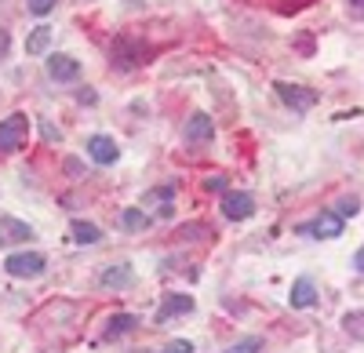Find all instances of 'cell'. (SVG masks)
Returning <instances> with one entry per match:
<instances>
[{"label": "cell", "mask_w": 364, "mask_h": 353, "mask_svg": "<svg viewBox=\"0 0 364 353\" xmlns=\"http://www.w3.org/2000/svg\"><path fill=\"white\" fill-rule=\"evenodd\" d=\"M26 139H29V116L26 113H11L8 121H0V153L22 150Z\"/></svg>", "instance_id": "cell-1"}, {"label": "cell", "mask_w": 364, "mask_h": 353, "mask_svg": "<svg viewBox=\"0 0 364 353\" xmlns=\"http://www.w3.org/2000/svg\"><path fill=\"white\" fill-rule=\"evenodd\" d=\"M4 270L11 277H41L48 270V259L41 251H15V255L4 259Z\"/></svg>", "instance_id": "cell-2"}, {"label": "cell", "mask_w": 364, "mask_h": 353, "mask_svg": "<svg viewBox=\"0 0 364 353\" xmlns=\"http://www.w3.org/2000/svg\"><path fill=\"white\" fill-rule=\"evenodd\" d=\"M273 87H277L281 102H284V106H291L295 113H306V109H314V102H317V92H314V87H302V84H288V80H277Z\"/></svg>", "instance_id": "cell-3"}, {"label": "cell", "mask_w": 364, "mask_h": 353, "mask_svg": "<svg viewBox=\"0 0 364 353\" xmlns=\"http://www.w3.org/2000/svg\"><path fill=\"white\" fill-rule=\"evenodd\" d=\"M223 215H226L230 222H245V219H252V215H255V200H252V193L226 190V193H223Z\"/></svg>", "instance_id": "cell-4"}, {"label": "cell", "mask_w": 364, "mask_h": 353, "mask_svg": "<svg viewBox=\"0 0 364 353\" xmlns=\"http://www.w3.org/2000/svg\"><path fill=\"white\" fill-rule=\"evenodd\" d=\"M299 233H306V237H324V241H331V237H339V233H343V215H339V212H321L314 222L299 226Z\"/></svg>", "instance_id": "cell-5"}, {"label": "cell", "mask_w": 364, "mask_h": 353, "mask_svg": "<svg viewBox=\"0 0 364 353\" xmlns=\"http://www.w3.org/2000/svg\"><path fill=\"white\" fill-rule=\"evenodd\" d=\"M26 241H33V226L22 222V219H11V215L0 219V248L26 244Z\"/></svg>", "instance_id": "cell-6"}, {"label": "cell", "mask_w": 364, "mask_h": 353, "mask_svg": "<svg viewBox=\"0 0 364 353\" xmlns=\"http://www.w3.org/2000/svg\"><path fill=\"white\" fill-rule=\"evenodd\" d=\"M211 135H215V124H211L208 113H193L186 121V128H182V139L190 146H204V142H211Z\"/></svg>", "instance_id": "cell-7"}, {"label": "cell", "mask_w": 364, "mask_h": 353, "mask_svg": "<svg viewBox=\"0 0 364 353\" xmlns=\"http://www.w3.org/2000/svg\"><path fill=\"white\" fill-rule=\"evenodd\" d=\"M48 77L58 80V84H70V80L80 77V63H77V58H70V55H51L48 58Z\"/></svg>", "instance_id": "cell-8"}, {"label": "cell", "mask_w": 364, "mask_h": 353, "mask_svg": "<svg viewBox=\"0 0 364 353\" xmlns=\"http://www.w3.org/2000/svg\"><path fill=\"white\" fill-rule=\"evenodd\" d=\"M87 157L95 164H113L120 157V150H117V142L109 135H91L87 139Z\"/></svg>", "instance_id": "cell-9"}, {"label": "cell", "mask_w": 364, "mask_h": 353, "mask_svg": "<svg viewBox=\"0 0 364 353\" xmlns=\"http://www.w3.org/2000/svg\"><path fill=\"white\" fill-rule=\"evenodd\" d=\"M288 303H291V310H310V306L317 303V288H314V281H310V277H299V281L291 284Z\"/></svg>", "instance_id": "cell-10"}, {"label": "cell", "mask_w": 364, "mask_h": 353, "mask_svg": "<svg viewBox=\"0 0 364 353\" xmlns=\"http://www.w3.org/2000/svg\"><path fill=\"white\" fill-rule=\"evenodd\" d=\"M132 281H135V273H132L128 262H113V266H106L102 277H99V284L109 288V291H113V288H117V291H120V288H128Z\"/></svg>", "instance_id": "cell-11"}, {"label": "cell", "mask_w": 364, "mask_h": 353, "mask_svg": "<svg viewBox=\"0 0 364 353\" xmlns=\"http://www.w3.org/2000/svg\"><path fill=\"white\" fill-rule=\"evenodd\" d=\"M178 313H193V299L190 295H168L161 303V310H157V325H168V320L178 317Z\"/></svg>", "instance_id": "cell-12"}, {"label": "cell", "mask_w": 364, "mask_h": 353, "mask_svg": "<svg viewBox=\"0 0 364 353\" xmlns=\"http://www.w3.org/2000/svg\"><path fill=\"white\" fill-rule=\"evenodd\" d=\"M146 58V48H139V44H132V40H117V48H113V63L117 66H124V70H132V66H139Z\"/></svg>", "instance_id": "cell-13"}, {"label": "cell", "mask_w": 364, "mask_h": 353, "mask_svg": "<svg viewBox=\"0 0 364 353\" xmlns=\"http://www.w3.org/2000/svg\"><path fill=\"white\" fill-rule=\"evenodd\" d=\"M70 229H73V241H77V244H99V241H102L99 226H91V222H84V219H77Z\"/></svg>", "instance_id": "cell-14"}, {"label": "cell", "mask_w": 364, "mask_h": 353, "mask_svg": "<svg viewBox=\"0 0 364 353\" xmlns=\"http://www.w3.org/2000/svg\"><path fill=\"white\" fill-rule=\"evenodd\" d=\"M48 44H51V26H37L33 33H29V40H26V51L29 55H44Z\"/></svg>", "instance_id": "cell-15"}, {"label": "cell", "mask_w": 364, "mask_h": 353, "mask_svg": "<svg viewBox=\"0 0 364 353\" xmlns=\"http://www.w3.org/2000/svg\"><path fill=\"white\" fill-rule=\"evenodd\" d=\"M120 226H124V229H146L149 226V215L142 212V208H124V212H120Z\"/></svg>", "instance_id": "cell-16"}, {"label": "cell", "mask_w": 364, "mask_h": 353, "mask_svg": "<svg viewBox=\"0 0 364 353\" xmlns=\"http://www.w3.org/2000/svg\"><path fill=\"white\" fill-rule=\"evenodd\" d=\"M135 325H139V320H135L132 313H117V317L109 320V328H106V335H109V339H117V335H124V332H132Z\"/></svg>", "instance_id": "cell-17"}, {"label": "cell", "mask_w": 364, "mask_h": 353, "mask_svg": "<svg viewBox=\"0 0 364 353\" xmlns=\"http://www.w3.org/2000/svg\"><path fill=\"white\" fill-rule=\"evenodd\" d=\"M343 328H346L350 339H360V342H364V313H360V310L346 313V317H343Z\"/></svg>", "instance_id": "cell-18"}, {"label": "cell", "mask_w": 364, "mask_h": 353, "mask_svg": "<svg viewBox=\"0 0 364 353\" xmlns=\"http://www.w3.org/2000/svg\"><path fill=\"white\" fill-rule=\"evenodd\" d=\"M262 349V339L259 335H245V339H237L226 353H259Z\"/></svg>", "instance_id": "cell-19"}, {"label": "cell", "mask_w": 364, "mask_h": 353, "mask_svg": "<svg viewBox=\"0 0 364 353\" xmlns=\"http://www.w3.org/2000/svg\"><path fill=\"white\" fill-rule=\"evenodd\" d=\"M336 212H339L343 219H353V215L360 212V200H357V197H343V200L336 204Z\"/></svg>", "instance_id": "cell-20"}, {"label": "cell", "mask_w": 364, "mask_h": 353, "mask_svg": "<svg viewBox=\"0 0 364 353\" xmlns=\"http://www.w3.org/2000/svg\"><path fill=\"white\" fill-rule=\"evenodd\" d=\"M26 4H29V11H33V15H48L58 0H26Z\"/></svg>", "instance_id": "cell-21"}, {"label": "cell", "mask_w": 364, "mask_h": 353, "mask_svg": "<svg viewBox=\"0 0 364 353\" xmlns=\"http://www.w3.org/2000/svg\"><path fill=\"white\" fill-rule=\"evenodd\" d=\"M204 190H211V193H226V175H211V179L204 183Z\"/></svg>", "instance_id": "cell-22"}, {"label": "cell", "mask_w": 364, "mask_h": 353, "mask_svg": "<svg viewBox=\"0 0 364 353\" xmlns=\"http://www.w3.org/2000/svg\"><path fill=\"white\" fill-rule=\"evenodd\" d=\"M164 353H193V342L175 339V342H168V346H164Z\"/></svg>", "instance_id": "cell-23"}, {"label": "cell", "mask_w": 364, "mask_h": 353, "mask_svg": "<svg viewBox=\"0 0 364 353\" xmlns=\"http://www.w3.org/2000/svg\"><path fill=\"white\" fill-rule=\"evenodd\" d=\"M353 266H357V273H364V248H357V255H353Z\"/></svg>", "instance_id": "cell-24"}, {"label": "cell", "mask_w": 364, "mask_h": 353, "mask_svg": "<svg viewBox=\"0 0 364 353\" xmlns=\"http://www.w3.org/2000/svg\"><path fill=\"white\" fill-rule=\"evenodd\" d=\"M66 171H70V175H80L84 168H80V161H66Z\"/></svg>", "instance_id": "cell-25"}, {"label": "cell", "mask_w": 364, "mask_h": 353, "mask_svg": "<svg viewBox=\"0 0 364 353\" xmlns=\"http://www.w3.org/2000/svg\"><path fill=\"white\" fill-rule=\"evenodd\" d=\"M44 139H48V142H55V139H58V131H55L51 124H44Z\"/></svg>", "instance_id": "cell-26"}, {"label": "cell", "mask_w": 364, "mask_h": 353, "mask_svg": "<svg viewBox=\"0 0 364 353\" xmlns=\"http://www.w3.org/2000/svg\"><path fill=\"white\" fill-rule=\"evenodd\" d=\"M0 55H8V33H0Z\"/></svg>", "instance_id": "cell-27"}, {"label": "cell", "mask_w": 364, "mask_h": 353, "mask_svg": "<svg viewBox=\"0 0 364 353\" xmlns=\"http://www.w3.org/2000/svg\"><path fill=\"white\" fill-rule=\"evenodd\" d=\"M350 4H353V8H364V0H350Z\"/></svg>", "instance_id": "cell-28"}]
</instances>
